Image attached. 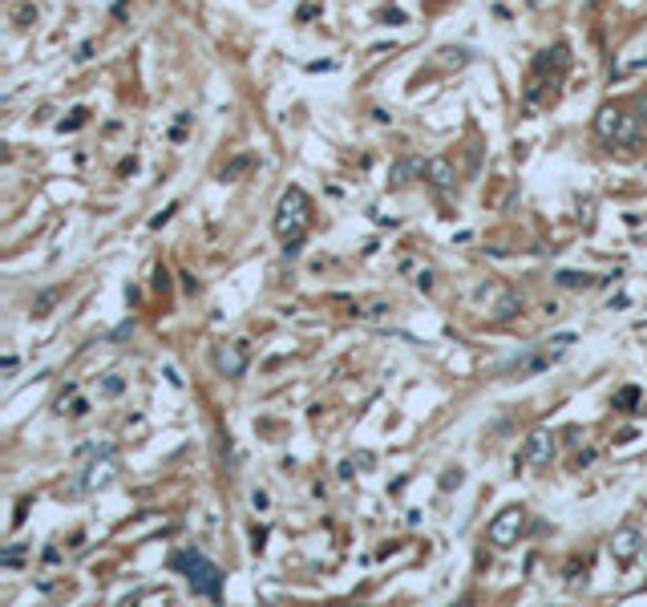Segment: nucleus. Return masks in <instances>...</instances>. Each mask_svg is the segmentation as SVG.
Listing matches in <instances>:
<instances>
[{"instance_id": "1", "label": "nucleus", "mask_w": 647, "mask_h": 607, "mask_svg": "<svg viewBox=\"0 0 647 607\" xmlns=\"http://www.w3.org/2000/svg\"><path fill=\"white\" fill-rule=\"evenodd\" d=\"M303 231H307V195H303L300 186H288L279 195V207H275V235L296 256L303 243Z\"/></svg>"}, {"instance_id": "2", "label": "nucleus", "mask_w": 647, "mask_h": 607, "mask_svg": "<svg viewBox=\"0 0 647 607\" xmlns=\"http://www.w3.org/2000/svg\"><path fill=\"white\" fill-rule=\"evenodd\" d=\"M170 567L186 575V583L194 587V595H211V599H218L223 571H218L211 559H203L199 551H174V555H170Z\"/></svg>"}, {"instance_id": "3", "label": "nucleus", "mask_w": 647, "mask_h": 607, "mask_svg": "<svg viewBox=\"0 0 647 607\" xmlns=\"http://www.w3.org/2000/svg\"><path fill=\"white\" fill-rule=\"evenodd\" d=\"M595 130H599V138H607V142H619V146H631V142L639 138L635 118H631V114H623V110H615V106H603V110H599V118H595Z\"/></svg>"}, {"instance_id": "4", "label": "nucleus", "mask_w": 647, "mask_h": 607, "mask_svg": "<svg viewBox=\"0 0 647 607\" xmlns=\"http://www.w3.org/2000/svg\"><path fill=\"white\" fill-rule=\"evenodd\" d=\"M522 526H526V510L522 506H506L498 519L490 522V530H485V538L494 543V547H510L518 534H522Z\"/></svg>"}, {"instance_id": "5", "label": "nucleus", "mask_w": 647, "mask_h": 607, "mask_svg": "<svg viewBox=\"0 0 647 607\" xmlns=\"http://www.w3.org/2000/svg\"><path fill=\"white\" fill-rule=\"evenodd\" d=\"M215 364L223 377H243L247 373V345L235 340V345H218L215 348Z\"/></svg>"}, {"instance_id": "6", "label": "nucleus", "mask_w": 647, "mask_h": 607, "mask_svg": "<svg viewBox=\"0 0 647 607\" xmlns=\"http://www.w3.org/2000/svg\"><path fill=\"white\" fill-rule=\"evenodd\" d=\"M550 454H555V437L546 434V430H538V434H530V441H526L522 462H526V466H546Z\"/></svg>"}, {"instance_id": "7", "label": "nucleus", "mask_w": 647, "mask_h": 607, "mask_svg": "<svg viewBox=\"0 0 647 607\" xmlns=\"http://www.w3.org/2000/svg\"><path fill=\"white\" fill-rule=\"evenodd\" d=\"M118 474V462H114V454H105V462H93L86 474V490H101V486H110Z\"/></svg>"}, {"instance_id": "8", "label": "nucleus", "mask_w": 647, "mask_h": 607, "mask_svg": "<svg viewBox=\"0 0 647 607\" xmlns=\"http://www.w3.org/2000/svg\"><path fill=\"white\" fill-rule=\"evenodd\" d=\"M611 555H615L619 563H631V559L639 555V534H635V530H619V534L611 538Z\"/></svg>"}, {"instance_id": "9", "label": "nucleus", "mask_w": 647, "mask_h": 607, "mask_svg": "<svg viewBox=\"0 0 647 607\" xmlns=\"http://www.w3.org/2000/svg\"><path fill=\"white\" fill-rule=\"evenodd\" d=\"M425 174L433 178V186H437V190H453V182H457V178H453V166H449V158H429V162H425Z\"/></svg>"}, {"instance_id": "10", "label": "nucleus", "mask_w": 647, "mask_h": 607, "mask_svg": "<svg viewBox=\"0 0 647 607\" xmlns=\"http://www.w3.org/2000/svg\"><path fill=\"white\" fill-rule=\"evenodd\" d=\"M559 284L562 288H591V284H599V280L587 275V271H583V275H579V271H559Z\"/></svg>"}, {"instance_id": "11", "label": "nucleus", "mask_w": 647, "mask_h": 607, "mask_svg": "<svg viewBox=\"0 0 647 607\" xmlns=\"http://www.w3.org/2000/svg\"><path fill=\"white\" fill-rule=\"evenodd\" d=\"M247 166H251V154H239V158H235V162H231V166L223 171V182H231V178H239V174L247 171Z\"/></svg>"}, {"instance_id": "12", "label": "nucleus", "mask_w": 647, "mask_h": 607, "mask_svg": "<svg viewBox=\"0 0 647 607\" xmlns=\"http://www.w3.org/2000/svg\"><path fill=\"white\" fill-rule=\"evenodd\" d=\"M86 118H89V110H81V106H77V110H69V118L61 122V134H65V130H77V126H86Z\"/></svg>"}, {"instance_id": "13", "label": "nucleus", "mask_w": 647, "mask_h": 607, "mask_svg": "<svg viewBox=\"0 0 647 607\" xmlns=\"http://www.w3.org/2000/svg\"><path fill=\"white\" fill-rule=\"evenodd\" d=\"M21 555H25V547H4V551H0V563L16 567V563H21Z\"/></svg>"}, {"instance_id": "14", "label": "nucleus", "mask_w": 647, "mask_h": 607, "mask_svg": "<svg viewBox=\"0 0 647 607\" xmlns=\"http://www.w3.org/2000/svg\"><path fill=\"white\" fill-rule=\"evenodd\" d=\"M37 21V8L33 4H16V25H33Z\"/></svg>"}, {"instance_id": "15", "label": "nucleus", "mask_w": 647, "mask_h": 607, "mask_svg": "<svg viewBox=\"0 0 647 607\" xmlns=\"http://www.w3.org/2000/svg\"><path fill=\"white\" fill-rule=\"evenodd\" d=\"M101 389L110 393V397H118V393L126 389V385H122V377H105V381H101Z\"/></svg>"}, {"instance_id": "16", "label": "nucleus", "mask_w": 647, "mask_h": 607, "mask_svg": "<svg viewBox=\"0 0 647 607\" xmlns=\"http://www.w3.org/2000/svg\"><path fill=\"white\" fill-rule=\"evenodd\" d=\"M385 25H405V12L401 8H385Z\"/></svg>"}, {"instance_id": "17", "label": "nucleus", "mask_w": 647, "mask_h": 607, "mask_svg": "<svg viewBox=\"0 0 647 607\" xmlns=\"http://www.w3.org/2000/svg\"><path fill=\"white\" fill-rule=\"evenodd\" d=\"M639 401V389H623L619 393V405H635Z\"/></svg>"}, {"instance_id": "18", "label": "nucleus", "mask_w": 647, "mask_h": 607, "mask_svg": "<svg viewBox=\"0 0 647 607\" xmlns=\"http://www.w3.org/2000/svg\"><path fill=\"white\" fill-rule=\"evenodd\" d=\"M170 215H174V203H170V207H166V211H162V215H154V219H150V227L158 231V227H162V223H166V219H170Z\"/></svg>"}, {"instance_id": "19", "label": "nucleus", "mask_w": 647, "mask_h": 607, "mask_svg": "<svg viewBox=\"0 0 647 607\" xmlns=\"http://www.w3.org/2000/svg\"><path fill=\"white\" fill-rule=\"evenodd\" d=\"M53 300H57V292H45L41 300H37V316H41V312H45V308H49Z\"/></svg>"}, {"instance_id": "20", "label": "nucleus", "mask_w": 647, "mask_h": 607, "mask_svg": "<svg viewBox=\"0 0 647 607\" xmlns=\"http://www.w3.org/2000/svg\"><path fill=\"white\" fill-rule=\"evenodd\" d=\"M251 502H255V510H267V494H263V490H255V494H251Z\"/></svg>"}]
</instances>
